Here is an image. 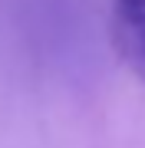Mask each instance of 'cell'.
I'll return each mask as SVG.
<instances>
[{"label": "cell", "mask_w": 145, "mask_h": 148, "mask_svg": "<svg viewBox=\"0 0 145 148\" xmlns=\"http://www.w3.org/2000/svg\"><path fill=\"white\" fill-rule=\"evenodd\" d=\"M109 36L119 59L145 82V0H112Z\"/></svg>", "instance_id": "1"}]
</instances>
